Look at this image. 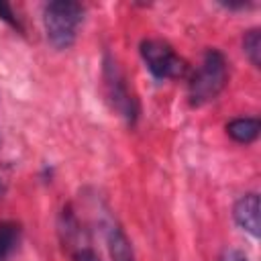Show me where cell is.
<instances>
[{
	"instance_id": "5b68a950",
	"label": "cell",
	"mask_w": 261,
	"mask_h": 261,
	"mask_svg": "<svg viewBox=\"0 0 261 261\" xmlns=\"http://www.w3.org/2000/svg\"><path fill=\"white\" fill-rule=\"evenodd\" d=\"M232 216L234 222L249 232L251 237H259L261 234V218H259V196L257 194H245L237 200L234 208H232Z\"/></svg>"
},
{
	"instance_id": "8992f818",
	"label": "cell",
	"mask_w": 261,
	"mask_h": 261,
	"mask_svg": "<svg viewBox=\"0 0 261 261\" xmlns=\"http://www.w3.org/2000/svg\"><path fill=\"white\" fill-rule=\"evenodd\" d=\"M261 130V122L259 118L253 116H243V118H234L226 124V133L232 141L241 143V145H249L259 137Z\"/></svg>"
},
{
	"instance_id": "ba28073f",
	"label": "cell",
	"mask_w": 261,
	"mask_h": 261,
	"mask_svg": "<svg viewBox=\"0 0 261 261\" xmlns=\"http://www.w3.org/2000/svg\"><path fill=\"white\" fill-rule=\"evenodd\" d=\"M243 49H245V55L249 57V61L255 67H261V31L259 29H251L245 33Z\"/></svg>"
},
{
	"instance_id": "7a4b0ae2",
	"label": "cell",
	"mask_w": 261,
	"mask_h": 261,
	"mask_svg": "<svg viewBox=\"0 0 261 261\" xmlns=\"http://www.w3.org/2000/svg\"><path fill=\"white\" fill-rule=\"evenodd\" d=\"M228 71H226V59L218 49H208L204 53L202 65L192 75L190 82V102L192 106H202L210 100H214L224 84H226Z\"/></svg>"
},
{
	"instance_id": "52a82bcc",
	"label": "cell",
	"mask_w": 261,
	"mask_h": 261,
	"mask_svg": "<svg viewBox=\"0 0 261 261\" xmlns=\"http://www.w3.org/2000/svg\"><path fill=\"white\" fill-rule=\"evenodd\" d=\"M108 251L112 261H135V253L130 247V241L122 232L120 226L112 224L108 228Z\"/></svg>"
},
{
	"instance_id": "8fae6325",
	"label": "cell",
	"mask_w": 261,
	"mask_h": 261,
	"mask_svg": "<svg viewBox=\"0 0 261 261\" xmlns=\"http://www.w3.org/2000/svg\"><path fill=\"white\" fill-rule=\"evenodd\" d=\"M0 18H2V20H6L10 27H14V29H20V24H18V18L14 16V12L10 10V6H8L6 2H0Z\"/></svg>"
},
{
	"instance_id": "9c48e42d",
	"label": "cell",
	"mask_w": 261,
	"mask_h": 261,
	"mask_svg": "<svg viewBox=\"0 0 261 261\" xmlns=\"http://www.w3.org/2000/svg\"><path fill=\"white\" fill-rule=\"evenodd\" d=\"M18 239V226L14 222H2L0 224V259L6 257Z\"/></svg>"
},
{
	"instance_id": "6da1fadb",
	"label": "cell",
	"mask_w": 261,
	"mask_h": 261,
	"mask_svg": "<svg viewBox=\"0 0 261 261\" xmlns=\"http://www.w3.org/2000/svg\"><path fill=\"white\" fill-rule=\"evenodd\" d=\"M84 20V8L73 0H51L43 8V24L49 43L55 49H69Z\"/></svg>"
},
{
	"instance_id": "3957f363",
	"label": "cell",
	"mask_w": 261,
	"mask_h": 261,
	"mask_svg": "<svg viewBox=\"0 0 261 261\" xmlns=\"http://www.w3.org/2000/svg\"><path fill=\"white\" fill-rule=\"evenodd\" d=\"M141 55L155 80H169L181 77L186 73V61L165 43L159 39H145L141 43Z\"/></svg>"
},
{
	"instance_id": "7c38bea8",
	"label": "cell",
	"mask_w": 261,
	"mask_h": 261,
	"mask_svg": "<svg viewBox=\"0 0 261 261\" xmlns=\"http://www.w3.org/2000/svg\"><path fill=\"white\" fill-rule=\"evenodd\" d=\"M218 261H249V259L245 257V253H241L237 249H224Z\"/></svg>"
},
{
	"instance_id": "30bf717a",
	"label": "cell",
	"mask_w": 261,
	"mask_h": 261,
	"mask_svg": "<svg viewBox=\"0 0 261 261\" xmlns=\"http://www.w3.org/2000/svg\"><path fill=\"white\" fill-rule=\"evenodd\" d=\"M73 261H100V257L92 247L82 245V247H77L73 251Z\"/></svg>"
},
{
	"instance_id": "277c9868",
	"label": "cell",
	"mask_w": 261,
	"mask_h": 261,
	"mask_svg": "<svg viewBox=\"0 0 261 261\" xmlns=\"http://www.w3.org/2000/svg\"><path fill=\"white\" fill-rule=\"evenodd\" d=\"M104 82H106V92H108V98H110L114 110H118V114L128 124H135L137 114H139L137 100L128 92L126 80H124L116 59L112 55H108V53L104 55Z\"/></svg>"
}]
</instances>
